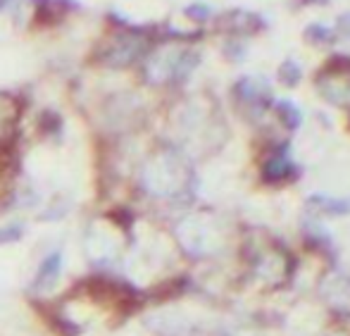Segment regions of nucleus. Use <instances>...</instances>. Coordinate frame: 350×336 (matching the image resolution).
I'll list each match as a JSON object with an SVG mask.
<instances>
[{"label": "nucleus", "instance_id": "obj_1", "mask_svg": "<svg viewBox=\"0 0 350 336\" xmlns=\"http://www.w3.org/2000/svg\"><path fill=\"white\" fill-rule=\"evenodd\" d=\"M120 248V234L107 222H96L86 236V250L93 260H110Z\"/></svg>", "mask_w": 350, "mask_h": 336}, {"label": "nucleus", "instance_id": "obj_2", "mask_svg": "<svg viewBox=\"0 0 350 336\" xmlns=\"http://www.w3.org/2000/svg\"><path fill=\"white\" fill-rule=\"evenodd\" d=\"M62 279V255H51L46 258V263L41 265V272H38V289L43 294H53L57 289Z\"/></svg>", "mask_w": 350, "mask_h": 336}, {"label": "nucleus", "instance_id": "obj_3", "mask_svg": "<svg viewBox=\"0 0 350 336\" xmlns=\"http://www.w3.org/2000/svg\"><path fill=\"white\" fill-rule=\"evenodd\" d=\"M14 274H17V263H14V258L0 253V289H5V286L12 284Z\"/></svg>", "mask_w": 350, "mask_h": 336}, {"label": "nucleus", "instance_id": "obj_4", "mask_svg": "<svg viewBox=\"0 0 350 336\" xmlns=\"http://www.w3.org/2000/svg\"><path fill=\"white\" fill-rule=\"evenodd\" d=\"M186 14H189L191 19H198V22H203L205 17L210 14V8L203 3H193L191 8H186Z\"/></svg>", "mask_w": 350, "mask_h": 336}, {"label": "nucleus", "instance_id": "obj_5", "mask_svg": "<svg viewBox=\"0 0 350 336\" xmlns=\"http://www.w3.org/2000/svg\"><path fill=\"white\" fill-rule=\"evenodd\" d=\"M305 36L308 38H329L332 34H329V29L327 27H322V24H310L308 27V31H305Z\"/></svg>", "mask_w": 350, "mask_h": 336}, {"label": "nucleus", "instance_id": "obj_6", "mask_svg": "<svg viewBox=\"0 0 350 336\" xmlns=\"http://www.w3.org/2000/svg\"><path fill=\"white\" fill-rule=\"evenodd\" d=\"M5 3H8V0H0V10H3V8H5Z\"/></svg>", "mask_w": 350, "mask_h": 336}]
</instances>
